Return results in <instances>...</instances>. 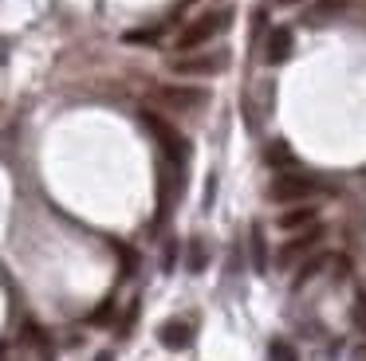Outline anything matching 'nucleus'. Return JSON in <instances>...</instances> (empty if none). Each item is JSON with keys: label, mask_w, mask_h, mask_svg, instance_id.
Masks as SVG:
<instances>
[{"label": "nucleus", "mask_w": 366, "mask_h": 361, "mask_svg": "<svg viewBox=\"0 0 366 361\" xmlns=\"http://www.w3.org/2000/svg\"><path fill=\"white\" fill-rule=\"evenodd\" d=\"M229 24H232V12H229V8H213V12L197 16L193 24H185V28L177 31V51H197L201 44H209V39L221 36Z\"/></svg>", "instance_id": "1"}, {"label": "nucleus", "mask_w": 366, "mask_h": 361, "mask_svg": "<svg viewBox=\"0 0 366 361\" xmlns=\"http://www.w3.org/2000/svg\"><path fill=\"white\" fill-rule=\"evenodd\" d=\"M142 122H146V130H150L154 138H158V146L166 149L169 161H185V157H189V146H185L182 133H177L174 126L166 122V118H158L154 110H142Z\"/></svg>", "instance_id": "2"}, {"label": "nucleus", "mask_w": 366, "mask_h": 361, "mask_svg": "<svg viewBox=\"0 0 366 361\" xmlns=\"http://www.w3.org/2000/svg\"><path fill=\"white\" fill-rule=\"evenodd\" d=\"M315 188H319V185H315L311 177H303V173H280V177L272 180L268 196H272L276 204H292V200L303 204L311 193H315Z\"/></svg>", "instance_id": "3"}, {"label": "nucleus", "mask_w": 366, "mask_h": 361, "mask_svg": "<svg viewBox=\"0 0 366 361\" xmlns=\"http://www.w3.org/2000/svg\"><path fill=\"white\" fill-rule=\"evenodd\" d=\"M174 75H221L229 67V55L224 51H213V55H182V59L169 63Z\"/></svg>", "instance_id": "4"}, {"label": "nucleus", "mask_w": 366, "mask_h": 361, "mask_svg": "<svg viewBox=\"0 0 366 361\" xmlns=\"http://www.w3.org/2000/svg\"><path fill=\"white\" fill-rule=\"evenodd\" d=\"M319 240H323V228H319V224H311L303 235H292V240L280 248V267H292L300 255H307L311 248H319Z\"/></svg>", "instance_id": "5"}, {"label": "nucleus", "mask_w": 366, "mask_h": 361, "mask_svg": "<svg viewBox=\"0 0 366 361\" xmlns=\"http://www.w3.org/2000/svg\"><path fill=\"white\" fill-rule=\"evenodd\" d=\"M158 342L166 345V350H189L193 345V322L185 318H169L158 326Z\"/></svg>", "instance_id": "6"}, {"label": "nucleus", "mask_w": 366, "mask_h": 361, "mask_svg": "<svg viewBox=\"0 0 366 361\" xmlns=\"http://www.w3.org/2000/svg\"><path fill=\"white\" fill-rule=\"evenodd\" d=\"M292 47H295L292 28H272L268 39H264V59L268 63H287L292 59Z\"/></svg>", "instance_id": "7"}, {"label": "nucleus", "mask_w": 366, "mask_h": 361, "mask_svg": "<svg viewBox=\"0 0 366 361\" xmlns=\"http://www.w3.org/2000/svg\"><path fill=\"white\" fill-rule=\"evenodd\" d=\"M158 102L177 106V110H193V106H201V102H205V91H193V86H162Z\"/></svg>", "instance_id": "8"}, {"label": "nucleus", "mask_w": 366, "mask_h": 361, "mask_svg": "<svg viewBox=\"0 0 366 361\" xmlns=\"http://www.w3.org/2000/svg\"><path fill=\"white\" fill-rule=\"evenodd\" d=\"M315 204H300V208H287L284 216H280V228H284V232H300V228H311L315 224Z\"/></svg>", "instance_id": "9"}, {"label": "nucleus", "mask_w": 366, "mask_h": 361, "mask_svg": "<svg viewBox=\"0 0 366 361\" xmlns=\"http://www.w3.org/2000/svg\"><path fill=\"white\" fill-rule=\"evenodd\" d=\"M248 240H252V267L264 275V271H268V248H264V228H260V224H252Z\"/></svg>", "instance_id": "10"}, {"label": "nucleus", "mask_w": 366, "mask_h": 361, "mask_svg": "<svg viewBox=\"0 0 366 361\" xmlns=\"http://www.w3.org/2000/svg\"><path fill=\"white\" fill-rule=\"evenodd\" d=\"M268 361H300V350H295L287 337H272L268 345Z\"/></svg>", "instance_id": "11"}, {"label": "nucleus", "mask_w": 366, "mask_h": 361, "mask_svg": "<svg viewBox=\"0 0 366 361\" xmlns=\"http://www.w3.org/2000/svg\"><path fill=\"white\" fill-rule=\"evenodd\" d=\"M323 267H327V255H311V259H307V263H303V267H300V271H295V279H292V287H303V283H311V279H315V275H319V271H323Z\"/></svg>", "instance_id": "12"}, {"label": "nucleus", "mask_w": 366, "mask_h": 361, "mask_svg": "<svg viewBox=\"0 0 366 361\" xmlns=\"http://www.w3.org/2000/svg\"><path fill=\"white\" fill-rule=\"evenodd\" d=\"M264 161L276 165V169H287V165H292V149H287L284 141H272V146L264 149Z\"/></svg>", "instance_id": "13"}, {"label": "nucleus", "mask_w": 366, "mask_h": 361, "mask_svg": "<svg viewBox=\"0 0 366 361\" xmlns=\"http://www.w3.org/2000/svg\"><path fill=\"white\" fill-rule=\"evenodd\" d=\"M127 44H158V28H138V31H127Z\"/></svg>", "instance_id": "14"}, {"label": "nucleus", "mask_w": 366, "mask_h": 361, "mask_svg": "<svg viewBox=\"0 0 366 361\" xmlns=\"http://www.w3.org/2000/svg\"><path fill=\"white\" fill-rule=\"evenodd\" d=\"M189 271H205V243L201 240L189 243Z\"/></svg>", "instance_id": "15"}, {"label": "nucleus", "mask_w": 366, "mask_h": 361, "mask_svg": "<svg viewBox=\"0 0 366 361\" xmlns=\"http://www.w3.org/2000/svg\"><path fill=\"white\" fill-rule=\"evenodd\" d=\"M347 4H350V0H319V4H315V12H342Z\"/></svg>", "instance_id": "16"}, {"label": "nucleus", "mask_w": 366, "mask_h": 361, "mask_svg": "<svg viewBox=\"0 0 366 361\" xmlns=\"http://www.w3.org/2000/svg\"><path fill=\"white\" fill-rule=\"evenodd\" d=\"M355 326L366 330V295H358V302H355Z\"/></svg>", "instance_id": "17"}, {"label": "nucleus", "mask_w": 366, "mask_h": 361, "mask_svg": "<svg viewBox=\"0 0 366 361\" xmlns=\"http://www.w3.org/2000/svg\"><path fill=\"white\" fill-rule=\"evenodd\" d=\"M272 4H280V8H292V4H300V0H272Z\"/></svg>", "instance_id": "18"}, {"label": "nucleus", "mask_w": 366, "mask_h": 361, "mask_svg": "<svg viewBox=\"0 0 366 361\" xmlns=\"http://www.w3.org/2000/svg\"><path fill=\"white\" fill-rule=\"evenodd\" d=\"M0 361H9V345L0 342Z\"/></svg>", "instance_id": "19"}, {"label": "nucleus", "mask_w": 366, "mask_h": 361, "mask_svg": "<svg viewBox=\"0 0 366 361\" xmlns=\"http://www.w3.org/2000/svg\"><path fill=\"white\" fill-rule=\"evenodd\" d=\"M95 361H114V357H111V353H99V357H95Z\"/></svg>", "instance_id": "20"}]
</instances>
